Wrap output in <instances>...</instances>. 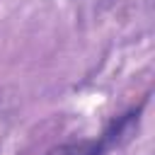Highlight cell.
Listing matches in <instances>:
<instances>
[{"label": "cell", "instance_id": "cell-1", "mask_svg": "<svg viewBox=\"0 0 155 155\" xmlns=\"http://www.w3.org/2000/svg\"><path fill=\"white\" fill-rule=\"evenodd\" d=\"M46 155H99V148H97V140H82V143L58 145V148L48 150Z\"/></svg>", "mask_w": 155, "mask_h": 155}]
</instances>
